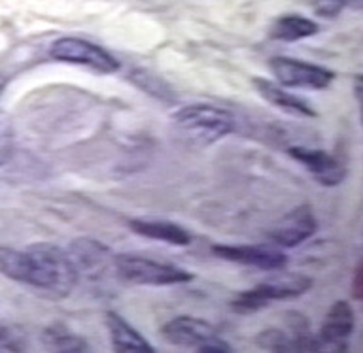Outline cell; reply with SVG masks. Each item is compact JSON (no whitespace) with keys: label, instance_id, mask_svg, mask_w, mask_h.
Segmentation results:
<instances>
[{"label":"cell","instance_id":"18","mask_svg":"<svg viewBox=\"0 0 363 353\" xmlns=\"http://www.w3.org/2000/svg\"><path fill=\"white\" fill-rule=\"evenodd\" d=\"M0 274L19 284H30V259L27 250L19 251L0 245Z\"/></svg>","mask_w":363,"mask_h":353},{"label":"cell","instance_id":"22","mask_svg":"<svg viewBox=\"0 0 363 353\" xmlns=\"http://www.w3.org/2000/svg\"><path fill=\"white\" fill-rule=\"evenodd\" d=\"M25 332L17 327H0V352H25Z\"/></svg>","mask_w":363,"mask_h":353},{"label":"cell","instance_id":"17","mask_svg":"<svg viewBox=\"0 0 363 353\" xmlns=\"http://www.w3.org/2000/svg\"><path fill=\"white\" fill-rule=\"evenodd\" d=\"M42 342L53 352L62 353H82L87 352V342L79 335L72 332L67 325L53 323L42 332Z\"/></svg>","mask_w":363,"mask_h":353},{"label":"cell","instance_id":"9","mask_svg":"<svg viewBox=\"0 0 363 353\" xmlns=\"http://www.w3.org/2000/svg\"><path fill=\"white\" fill-rule=\"evenodd\" d=\"M288 154L291 159L305 166L306 172L323 187H335L346 178V166L328 151L297 146L289 148Z\"/></svg>","mask_w":363,"mask_h":353},{"label":"cell","instance_id":"19","mask_svg":"<svg viewBox=\"0 0 363 353\" xmlns=\"http://www.w3.org/2000/svg\"><path fill=\"white\" fill-rule=\"evenodd\" d=\"M255 342H257V346L263 347L265 352H274V353L294 352V346H291V336H289L286 330L267 329L257 335Z\"/></svg>","mask_w":363,"mask_h":353},{"label":"cell","instance_id":"15","mask_svg":"<svg viewBox=\"0 0 363 353\" xmlns=\"http://www.w3.org/2000/svg\"><path fill=\"white\" fill-rule=\"evenodd\" d=\"M129 227L133 228V233L140 234L144 238L159 240V242H167L172 245H187L191 242V236L187 234L186 228H182L180 225L170 221H130Z\"/></svg>","mask_w":363,"mask_h":353},{"label":"cell","instance_id":"7","mask_svg":"<svg viewBox=\"0 0 363 353\" xmlns=\"http://www.w3.org/2000/svg\"><path fill=\"white\" fill-rule=\"evenodd\" d=\"M269 69L277 78L278 86L289 89L320 91V89H328L335 78L331 70L291 57H272L269 61Z\"/></svg>","mask_w":363,"mask_h":353},{"label":"cell","instance_id":"21","mask_svg":"<svg viewBox=\"0 0 363 353\" xmlns=\"http://www.w3.org/2000/svg\"><path fill=\"white\" fill-rule=\"evenodd\" d=\"M346 6L362 8V0H314L312 2L314 13L325 19L337 18Z\"/></svg>","mask_w":363,"mask_h":353},{"label":"cell","instance_id":"6","mask_svg":"<svg viewBox=\"0 0 363 353\" xmlns=\"http://www.w3.org/2000/svg\"><path fill=\"white\" fill-rule=\"evenodd\" d=\"M50 55L55 61L79 64L85 69L95 70L99 74H113L119 70L118 59H113L104 47L84 38H74V36L59 38L51 44Z\"/></svg>","mask_w":363,"mask_h":353},{"label":"cell","instance_id":"11","mask_svg":"<svg viewBox=\"0 0 363 353\" xmlns=\"http://www.w3.org/2000/svg\"><path fill=\"white\" fill-rule=\"evenodd\" d=\"M356 327V313L350 302L337 301L329 308L320 329V342L323 346L337 347V352H345L346 342Z\"/></svg>","mask_w":363,"mask_h":353},{"label":"cell","instance_id":"8","mask_svg":"<svg viewBox=\"0 0 363 353\" xmlns=\"http://www.w3.org/2000/svg\"><path fill=\"white\" fill-rule=\"evenodd\" d=\"M316 231L318 219L311 206H297L269 228L267 238L280 248H295L312 238Z\"/></svg>","mask_w":363,"mask_h":353},{"label":"cell","instance_id":"20","mask_svg":"<svg viewBox=\"0 0 363 353\" xmlns=\"http://www.w3.org/2000/svg\"><path fill=\"white\" fill-rule=\"evenodd\" d=\"M16 149V131L10 115L0 112V166H6L13 157Z\"/></svg>","mask_w":363,"mask_h":353},{"label":"cell","instance_id":"14","mask_svg":"<svg viewBox=\"0 0 363 353\" xmlns=\"http://www.w3.org/2000/svg\"><path fill=\"white\" fill-rule=\"evenodd\" d=\"M72 259L78 274H96L106 267V259H110V250L101 242L91 238L74 240L70 250L67 251Z\"/></svg>","mask_w":363,"mask_h":353},{"label":"cell","instance_id":"10","mask_svg":"<svg viewBox=\"0 0 363 353\" xmlns=\"http://www.w3.org/2000/svg\"><path fill=\"white\" fill-rule=\"evenodd\" d=\"M212 253L220 257V259H225V261L261 268V270H269V272L282 270L288 265V257L284 255L282 251L259 248V245L216 244L212 248Z\"/></svg>","mask_w":363,"mask_h":353},{"label":"cell","instance_id":"4","mask_svg":"<svg viewBox=\"0 0 363 353\" xmlns=\"http://www.w3.org/2000/svg\"><path fill=\"white\" fill-rule=\"evenodd\" d=\"M161 335L167 342L180 347H189L201 353H229L231 346L218 336L216 329L204 319L191 316H178L161 327Z\"/></svg>","mask_w":363,"mask_h":353},{"label":"cell","instance_id":"3","mask_svg":"<svg viewBox=\"0 0 363 353\" xmlns=\"http://www.w3.org/2000/svg\"><path fill=\"white\" fill-rule=\"evenodd\" d=\"M113 270L119 278L136 285H176L191 282L193 274L184 268L164 265V262L153 261L147 257L123 253L113 257Z\"/></svg>","mask_w":363,"mask_h":353},{"label":"cell","instance_id":"16","mask_svg":"<svg viewBox=\"0 0 363 353\" xmlns=\"http://www.w3.org/2000/svg\"><path fill=\"white\" fill-rule=\"evenodd\" d=\"M318 23H314L312 19L303 18V16H282L278 18L269 29V36L272 40L278 42H297L303 38H311V36L318 35Z\"/></svg>","mask_w":363,"mask_h":353},{"label":"cell","instance_id":"5","mask_svg":"<svg viewBox=\"0 0 363 353\" xmlns=\"http://www.w3.org/2000/svg\"><path fill=\"white\" fill-rule=\"evenodd\" d=\"M312 279L305 274H286L278 276L274 279L263 282L255 285L250 291H244L231 302L233 312L237 313H252L261 308L269 306L272 301H286V299H295V296L305 295L311 289Z\"/></svg>","mask_w":363,"mask_h":353},{"label":"cell","instance_id":"13","mask_svg":"<svg viewBox=\"0 0 363 353\" xmlns=\"http://www.w3.org/2000/svg\"><path fill=\"white\" fill-rule=\"evenodd\" d=\"M106 319L108 332H110V340L116 352L121 353H153V346L144 338V336L130 327L119 313L106 312L104 316Z\"/></svg>","mask_w":363,"mask_h":353},{"label":"cell","instance_id":"12","mask_svg":"<svg viewBox=\"0 0 363 353\" xmlns=\"http://www.w3.org/2000/svg\"><path fill=\"white\" fill-rule=\"evenodd\" d=\"M252 83H254L255 91L259 93L261 98H265L267 103L277 106L278 110H282L286 114L295 115V117H316L318 115L312 110L311 104L288 93L282 86H277L274 81L265 80V78H254Z\"/></svg>","mask_w":363,"mask_h":353},{"label":"cell","instance_id":"2","mask_svg":"<svg viewBox=\"0 0 363 353\" xmlns=\"http://www.w3.org/2000/svg\"><path fill=\"white\" fill-rule=\"evenodd\" d=\"M172 123L176 129L191 138L197 144L218 142L220 138L227 137L235 131V117L218 106L210 104H189L184 106L172 115Z\"/></svg>","mask_w":363,"mask_h":353},{"label":"cell","instance_id":"1","mask_svg":"<svg viewBox=\"0 0 363 353\" xmlns=\"http://www.w3.org/2000/svg\"><path fill=\"white\" fill-rule=\"evenodd\" d=\"M30 259V287L53 296H67L78 284L79 274L67 251L50 242H38L27 250Z\"/></svg>","mask_w":363,"mask_h":353},{"label":"cell","instance_id":"23","mask_svg":"<svg viewBox=\"0 0 363 353\" xmlns=\"http://www.w3.org/2000/svg\"><path fill=\"white\" fill-rule=\"evenodd\" d=\"M2 87H4V80L0 78V91H2Z\"/></svg>","mask_w":363,"mask_h":353}]
</instances>
